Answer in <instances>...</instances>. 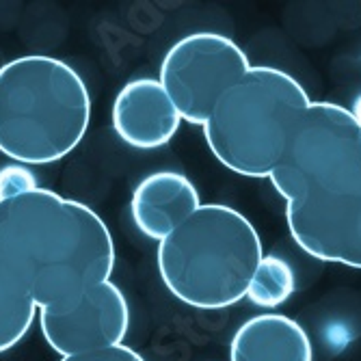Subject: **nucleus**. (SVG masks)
Returning <instances> with one entry per match:
<instances>
[{
	"label": "nucleus",
	"mask_w": 361,
	"mask_h": 361,
	"mask_svg": "<svg viewBox=\"0 0 361 361\" xmlns=\"http://www.w3.org/2000/svg\"><path fill=\"white\" fill-rule=\"evenodd\" d=\"M290 234L307 255L361 269V119L312 102L271 173Z\"/></svg>",
	"instance_id": "1"
},
{
	"label": "nucleus",
	"mask_w": 361,
	"mask_h": 361,
	"mask_svg": "<svg viewBox=\"0 0 361 361\" xmlns=\"http://www.w3.org/2000/svg\"><path fill=\"white\" fill-rule=\"evenodd\" d=\"M0 262L39 310L59 307L111 281L115 245L87 204L35 186L0 200Z\"/></svg>",
	"instance_id": "2"
},
{
	"label": "nucleus",
	"mask_w": 361,
	"mask_h": 361,
	"mask_svg": "<svg viewBox=\"0 0 361 361\" xmlns=\"http://www.w3.org/2000/svg\"><path fill=\"white\" fill-rule=\"evenodd\" d=\"M91 121L82 76L54 56L26 54L0 65V152L20 165L72 154Z\"/></svg>",
	"instance_id": "3"
},
{
	"label": "nucleus",
	"mask_w": 361,
	"mask_h": 361,
	"mask_svg": "<svg viewBox=\"0 0 361 361\" xmlns=\"http://www.w3.org/2000/svg\"><path fill=\"white\" fill-rule=\"evenodd\" d=\"M262 257L253 223L225 204H202L156 251L162 283L195 310H225L243 301Z\"/></svg>",
	"instance_id": "4"
},
{
	"label": "nucleus",
	"mask_w": 361,
	"mask_h": 361,
	"mask_svg": "<svg viewBox=\"0 0 361 361\" xmlns=\"http://www.w3.org/2000/svg\"><path fill=\"white\" fill-rule=\"evenodd\" d=\"M310 104L297 78L271 65H251L204 123L206 143L225 169L271 178Z\"/></svg>",
	"instance_id": "5"
},
{
	"label": "nucleus",
	"mask_w": 361,
	"mask_h": 361,
	"mask_svg": "<svg viewBox=\"0 0 361 361\" xmlns=\"http://www.w3.org/2000/svg\"><path fill=\"white\" fill-rule=\"evenodd\" d=\"M251 63L243 48L219 32H190L162 59L158 82L167 91L180 119L204 126L216 102L247 72Z\"/></svg>",
	"instance_id": "6"
},
{
	"label": "nucleus",
	"mask_w": 361,
	"mask_h": 361,
	"mask_svg": "<svg viewBox=\"0 0 361 361\" xmlns=\"http://www.w3.org/2000/svg\"><path fill=\"white\" fill-rule=\"evenodd\" d=\"M48 346L61 357L123 344L130 329L126 294L113 281L97 283L59 307L37 312Z\"/></svg>",
	"instance_id": "7"
},
{
	"label": "nucleus",
	"mask_w": 361,
	"mask_h": 361,
	"mask_svg": "<svg viewBox=\"0 0 361 361\" xmlns=\"http://www.w3.org/2000/svg\"><path fill=\"white\" fill-rule=\"evenodd\" d=\"M115 135L135 149L167 145L180 128V115L156 78H137L121 87L111 113Z\"/></svg>",
	"instance_id": "8"
},
{
	"label": "nucleus",
	"mask_w": 361,
	"mask_h": 361,
	"mask_svg": "<svg viewBox=\"0 0 361 361\" xmlns=\"http://www.w3.org/2000/svg\"><path fill=\"white\" fill-rule=\"evenodd\" d=\"M202 206L195 184L178 171H156L143 178L130 200V214L149 240H165Z\"/></svg>",
	"instance_id": "9"
},
{
	"label": "nucleus",
	"mask_w": 361,
	"mask_h": 361,
	"mask_svg": "<svg viewBox=\"0 0 361 361\" xmlns=\"http://www.w3.org/2000/svg\"><path fill=\"white\" fill-rule=\"evenodd\" d=\"M229 361H314V346L303 326L283 314H259L243 322Z\"/></svg>",
	"instance_id": "10"
},
{
	"label": "nucleus",
	"mask_w": 361,
	"mask_h": 361,
	"mask_svg": "<svg viewBox=\"0 0 361 361\" xmlns=\"http://www.w3.org/2000/svg\"><path fill=\"white\" fill-rule=\"evenodd\" d=\"M39 307L0 262V353L18 346L30 331Z\"/></svg>",
	"instance_id": "11"
},
{
	"label": "nucleus",
	"mask_w": 361,
	"mask_h": 361,
	"mask_svg": "<svg viewBox=\"0 0 361 361\" xmlns=\"http://www.w3.org/2000/svg\"><path fill=\"white\" fill-rule=\"evenodd\" d=\"M297 290V277L288 262L279 255H264L247 290V299L262 310L283 305Z\"/></svg>",
	"instance_id": "12"
},
{
	"label": "nucleus",
	"mask_w": 361,
	"mask_h": 361,
	"mask_svg": "<svg viewBox=\"0 0 361 361\" xmlns=\"http://www.w3.org/2000/svg\"><path fill=\"white\" fill-rule=\"evenodd\" d=\"M61 361H145L135 348L126 344L93 350V353H82V355H72V357H61Z\"/></svg>",
	"instance_id": "13"
},
{
	"label": "nucleus",
	"mask_w": 361,
	"mask_h": 361,
	"mask_svg": "<svg viewBox=\"0 0 361 361\" xmlns=\"http://www.w3.org/2000/svg\"><path fill=\"white\" fill-rule=\"evenodd\" d=\"M37 182L24 167H7L5 171H0V200L3 197H11L16 192L35 188Z\"/></svg>",
	"instance_id": "14"
}]
</instances>
